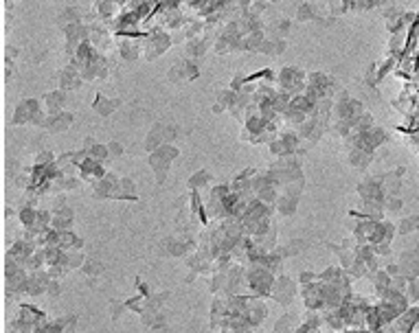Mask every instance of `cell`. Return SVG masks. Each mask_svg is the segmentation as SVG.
<instances>
[{
	"label": "cell",
	"mask_w": 419,
	"mask_h": 333,
	"mask_svg": "<svg viewBox=\"0 0 419 333\" xmlns=\"http://www.w3.org/2000/svg\"><path fill=\"white\" fill-rule=\"evenodd\" d=\"M178 156V149L173 147V145H163L161 149H156L154 154H149V165L152 169L156 171V182L158 184H163L165 178H167V169L171 165V160Z\"/></svg>",
	"instance_id": "6da1fadb"
},
{
	"label": "cell",
	"mask_w": 419,
	"mask_h": 333,
	"mask_svg": "<svg viewBox=\"0 0 419 333\" xmlns=\"http://www.w3.org/2000/svg\"><path fill=\"white\" fill-rule=\"evenodd\" d=\"M270 296H275V300L281 305H290L292 298L296 296V283L288 276H277Z\"/></svg>",
	"instance_id": "7a4b0ae2"
},
{
	"label": "cell",
	"mask_w": 419,
	"mask_h": 333,
	"mask_svg": "<svg viewBox=\"0 0 419 333\" xmlns=\"http://www.w3.org/2000/svg\"><path fill=\"white\" fill-rule=\"evenodd\" d=\"M42 107L37 105V101L35 99H25L18 105V110H16V114H13V123L16 125H25V123H31L33 121V116L40 112Z\"/></svg>",
	"instance_id": "3957f363"
},
{
	"label": "cell",
	"mask_w": 419,
	"mask_h": 333,
	"mask_svg": "<svg viewBox=\"0 0 419 333\" xmlns=\"http://www.w3.org/2000/svg\"><path fill=\"white\" fill-rule=\"evenodd\" d=\"M169 44H171V40H169L167 33H152L147 35V40H145V53H149L147 57H154V55H163L165 51L169 49Z\"/></svg>",
	"instance_id": "277c9868"
},
{
	"label": "cell",
	"mask_w": 419,
	"mask_h": 333,
	"mask_svg": "<svg viewBox=\"0 0 419 333\" xmlns=\"http://www.w3.org/2000/svg\"><path fill=\"white\" fill-rule=\"evenodd\" d=\"M82 81H84L82 73H79L75 66H68L59 73V88H62V90H75V88H79Z\"/></svg>",
	"instance_id": "5b68a950"
},
{
	"label": "cell",
	"mask_w": 419,
	"mask_h": 333,
	"mask_svg": "<svg viewBox=\"0 0 419 333\" xmlns=\"http://www.w3.org/2000/svg\"><path fill=\"white\" fill-rule=\"evenodd\" d=\"M70 123H73V114L70 112H59V114H53L46 119L44 128L51 129V132H64V129L70 128Z\"/></svg>",
	"instance_id": "8992f818"
},
{
	"label": "cell",
	"mask_w": 419,
	"mask_h": 333,
	"mask_svg": "<svg viewBox=\"0 0 419 333\" xmlns=\"http://www.w3.org/2000/svg\"><path fill=\"white\" fill-rule=\"evenodd\" d=\"M46 114L53 116V114H59L64 112V103H66V97H64V90H53L46 95Z\"/></svg>",
	"instance_id": "52a82bcc"
},
{
	"label": "cell",
	"mask_w": 419,
	"mask_h": 333,
	"mask_svg": "<svg viewBox=\"0 0 419 333\" xmlns=\"http://www.w3.org/2000/svg\"><path fill=\"white\" fill-rule=\"evenodd\" d=\"M296 204H299V198L296 195H290V193H281L279 195V200H277V213L279 215H292L296 210Z\"/></svg>",
	"instance_id": "ba28073f"
},
{
	"label": "cell",
	"mask_w": 419,
	"mask_h": 333,
	"mask_svg": "<svg viewBox=\"0 0 419 333\" xmlns=\"http://www.w3.org/2000/svg\"><path fill=\"white\" fill-rule=\"evenodd\" d=\"M119 53H121V57L123 59L134 62V59H139V55H140V44L139 42H134L132 37H128V40H123L119 44Z\"/></svg>",
	"instance_id": "9c48e42d"
},
{
	"label": "cell",
	"mask_w": 419,
	"mask_h": 333,
	"mask_svg": "<svg viewBox=\"0 0 419 333\" xmlns=\"http://www.w3.org/2000/svg\"><path fill=\"white\" fill-rule=\"evenodd\" d=\"M119 105H121L119 99H108V97H103V95H99L97 99H95V112H97V114H101V116L112 114V112H114Z\"/></svg>",
	"instance_id": "30bf717a"
},
{
	"label": "cell",
	"mask_w": 419,
	"mask_h": 333,
	"mask_svg": "<svg viewBox=\"0 0 419 333\" xmlns=\"http://www.w3.org/2000/svg\"><path fill=\"white\" fill-rule=\"evenodd\" d=\"M204 51H206V44L202 40H197V37H194V40L187 42V57H189L191 62H196L197 57H202V55H204Z\"/></svg>",
	"instance_id": "8fae6325"
},
{
	"label": "cell",
	"mask_w": 419,
	"mask_h": 333,
	"mask_svg": "<svg viewBox=\"0 0 419 333\" xmlns=\"http://www.w3.org/2000/svg\"><path fill=\"white\" fill-rule=\"evenodd\" d=\"M349 162L354 167H360V169L366 167L371 162V152H366V149H356V152L349 156Z\"/></svg>",
	"instance_id": "7c38bea8"
},
{
	"label": "cell",
	"mask_w": 419,
	"mask_h": 333,
	"mask_svg": "<svg viewBox=\"0 0 419 333\" xmlns=\"http://www.w3.org/2000/svg\"><path fill=\"white\" fill-rule=\"evenodd\" d=\"M209 182H211L209 171H197L196 176H191L189 186H191L194 191H200V189H204V186H209Z\"/></svg>",
	"instance_id": "4fadbf2b"
},
{
	"label": "cell",
	"mask_w": 419,
	"mask_h": 333,
	"mask_svg": "<svg viewBox=\"0 0 419 333\" xmlns=\"http://www.w3.org/2000/svg\"><path fill=\"white\" fill-rule=\"evenodd\" d=\"M18 217H20V224H22V226H25V228H31L33 224H35L37 210H35V208H31V206H25V208H20Z\"/></svg>",
	"instance_id": "5bb4252c"
},
{
	"label": "cell",
	"mask_w": 419,
	"mask_h": 333,
	"mask_svg": "<svg viewBox=\"0 0 419 333\" xmlns=\"http://www.w3.org/2000/svg\"><path fill=\"white\" fill-rule=\"evenodd\" d=\"M82 270H84V274H86V276L97 279L99 274H103V263H99V261H86Z\"/></svg>",
	"instance_id": "9a60e30c"
},
{
	"label": "cell",
	"mask_w": 419,
	"mask_h": 333,
	"mask_svg": "<svg viewBox=\"0 0 419 333\" xmlns=\"http://www.w3.org/2000/svg\"><path fill=\"white\" fill-rule=\"evenodd\" d=\"M288 31H290V22L288 20H283V18H281V20L272 22V35H275L277 40H279V37H283Z\"/></svg>",
	"instance_id": "2e32d148"
},
{
	"label": "cell",
	"mask_w": 419,
	"mask_h": 333,
	"mask_svg": "<svg viewBox=\"0 0 419 333\" xmlns=\"http://www.w3.org/2000/svg\"><path fill=\"white\" fill-rule=\"evenodd\" d=\"M419 228V217H411V219H404L402 224H399V232H411Z\"/></svg>",
	"instance_id": "e0dca14e"
},
{
	"label": "cell",
	"mask_w": 419,
	"mask_h": 333,
	"mask_svg": "<svg viewBox=\"0 0 419 333\" xmlns=\"http://www.w3.org/2000/svg\"><path fill=\"white\" fill-rule=\"evenodd\" d=\"M309 18H314V9L309 4H301L296 11V20H309Z\"/></svg>",
	"instance_id": "ac0fdd59"
},
{
	"label": "cell",
	"mask_w": 419,
	"mask_h": 333,
	"mask_svg": "<svg viewBox=\"0 0 419 333\" xmlns=\"http://www.w3.org/2000/svg\"><path fill=\"white\" fill-rule=\"evenodd\" d=\"M59 281H55V279H51V283H49V287H46V294H49L51 298H57L59 296Z\"/></svg>",
	"instance_id": "d6986e66"
},
{
	"label": "cell",
	"mask_w": 419,
	"mask_h": 333,
	"mask_svg": "<svg viewBox=\"0 0 419 333\" xmlns=\"http://www.w3.org/2000/svg\"><path fill=\"white\" fill-rule=\"evenodd\" d=\"M106 147H108V154H110V158H116V156H121V154H123V147H121L119 143H108Z\"/></svg>",
	"instance_id": "ffe728a7"
},
{
	"label": "cell",
	"mask_w": 419,
	"mask_h": 333,
	"mask_svg": "<svg viewBox=\"0 0 419 333\" xmlns=\"http://www.w3.org/2000/svg\"><path fill=\"white\" fill-rule=\"evenodd\" d=\"M143 296H139V298H132V300H128V309H132V311H140V309H143Z\"/></svg>",
	"instance_id": "44dd1931"
},
{
	"label": "cell",
	"mask_w": 419,
	"mask_h": 333,
	"mask_svg": "<svg viewBox=\"0 0 419 333\" xmlns=\"http://www.w3.org/2000/svg\"><path fill=\"white\" fill-rule=\"evenodd\" d=\"M125 309H128V305H121V303H112V318H119L121 313L125 311Z\"/></svg>",
	"instance_id": "7402d4cb"
},
{
	"label": "cell",
	"mask_w": 419,
	"mask_h": 333,
	"mask_svg": "<svg viewBox=\"0 0 419 333\" xmlns=\"http://www.w3.org/2000/svg\"><path fill=\"white\" fill-rule=\"evenodd\" d=\"M75 325H77V318H75V316H70V318H68V322H66V325H64L62 333H73V331H75Z\"/></svg>",
	"instance_id": "603a6c76"
}]
</instances>
